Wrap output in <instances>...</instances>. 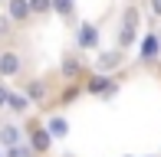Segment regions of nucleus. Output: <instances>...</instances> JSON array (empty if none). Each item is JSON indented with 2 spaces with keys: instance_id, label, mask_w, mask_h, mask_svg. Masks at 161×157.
<instances>
[{
  "instance_id": "nucleus-1",
  "label": "nucleus",
  "mask_w": 161,
  "mask_h": 157,
  "mask_svg": "<svg viewBox=\"0 0 161 157\" xmlns=\"http://www.w3.org/2000/svg\"><path fill=\"white\" fill-rule=\"evenodd\" d=\"M135 30H138V10H135V7H128L125 17H122V33H119V46H122V49L135 43Z\"/></svg>"
},
{
  "instance_id": "nucleus-2",
  "label": "nucleus",
  "mask_w": 161,
  "mask_h": 157,
  "mask_svg": "<svg viewBox=\"0 0 161 157\" xmlns=\"http://www.w3.org/2000/svg\"><path fill=\"white\" fill-rule=\"evenodd\" d=\"M76 43H79L82 49H96V46H99V30H96L92 23H82V26L76 30Z\"/></svg>"
},
{
  "instance_id": "nucleus-3",
  "label": "nucleus",
  "mask_w": 161,
  "mask_h": 157,
  "mask_svg": "<svg viewBox=\"0 0 161 157\" xmlns=\"http://www.w3.org/2000/svg\"><path fill=\"white\" fill-rule=\"evenodd\" d=\"M7 17H10L13 23L30 20V0H7Z\"/></svg>"
},
{
  "instance_id": "nucleus-4",
  "label": "nucleus",
  "mask_w": 161,
  "mask_h": 157,
  "mask_svg": "<svg viewBox=\"0 0 161 157\" xmlns=\"http://www.w3.org/2000/svg\"><path fill=\"white\" fill-rule=\"evenodd\" d=\"M20 72V56L17 53H0V78H10Z\"/></svg>"
},
{
  "instance_id": "nucleus-5",
  "label": "nucleus",
  "mask_w": 161,
  "mask_h": 157,
  "mask_svg": "<svg viewBox=\"0 0 161 157\" xmlns=\"http://www.w3.org/2000/svg\"><path fill=\"white\" fill-rule=\"evenodd\" d=\"M46 131H49V138L63 141L66 134H69V121H66V118H49L46 121Z\"/></svg>"
},
{
  "instance_id": "nucleus-6",
  "label": "nucleus",
  "mask_w": 161,
  "mask_h": 157,
  "mask_svg": "<svg viewBox=\"0 0 161 157\" xmlns=\"http://www.w3.org/2000/svg\"><path fill=\"white\" fill-rule=\"evenodd\" d=\"M89 92H96V95H115V82H108L105 75H96L89 82Z\"/></svg>"
},
{
  "instance_id": "nucleus-7",
  "label": "nucleus",
  "mask_w": 161,
  "mask_h": 157,
  "mask_svg": "<svg viewBox=\"0 0 161 157\" xmlns=\"http://www.w3.org/2000/svg\"><path fill=\"white\" fill-rule=\"evenodd\" d=\"M20 141H23V138H20V128L17 124H3V128H0V144H3V147L20 144Z\"/></svg>"
},
{
  "instance_id": "nucleus-8",
  "label": "nucleus",
  "mask_w": 161,
  "mask_h": 157,
  "mask_svg": "<svg viewBox=\"0 0 161 157\" xmlns=\"http://www.w3.org/2000/svg\"><path fill=\"white\" fill-rule=\"evenodd\" d=\"M49 141H53V138H49V131H46V128H40V131H33V138H30V147H33V151H49Z\"/></svg>"
},
{
  "instance_id": "nucleus-9",
  "label": "nucleus",
  "mask_w": 161,
  "mask_h": 157,
  "mask_svg": "<svg viewBox=\"0 0 161 157\" xmlns=\"http://www.w3.org/2000/svg\"><path fill=\"white\" fill-rule=\"evenodd\" d=\"M122 62V49H112V53H102L99 56V69L102 72H105V69H115Z\"/></svg>"
},
{
  "instance_id": "nucleus-10",
  "label": "nucleus",
  "mask_w": 161,
  "mask_h": 157,
  "mask_svg": "<svg viewBox=\"0 0 161 157\" xmlns=\"http://www.w3.org/2000/svg\"><path fill=\"white\" fill-rule=\"evenodd\" d=\"M158 49H161V39L158 36H145V43H142V59H155Z\"/></svg>"
},
{
  "instance_id": "nucleus-11",
  "label": "nucleus",
  "mask_w": 161,
  "mask_h": 157,
  "mask_svg": "<svg viewBox=\"0 0 161 157\" xmlns=\"http://www.w3.org/2000/svg\"><path fill=\"white\" fill-rule=\"evenodd\" d=\"M7 108L20 115V111H26V108H30V98H26V95H13V92H10V95H7Z\"/></svg>"
},
{
  "instance_id": "nucleus-12",
  "label": "nucleus",
  "mask_w": 161,
  "mask_h": 157,
  "mask_svg": "<svg viewBox=\"0 0 161 157\" xmlns=\"http://www.w3.org/2000/svg\"><path fill=\"white\" fill-rule=\"evenodd\" d=\"M30 154H33V147H30V144H23V141L7 147V157H30Z\"/></svg>"
},
{
  "instance_id": "nucleus-13",
  "label": "nucleus",
  "mask_w": 161,
  "mask_h": 157,
  "mask_svg": "<svg viewBox=\"0 0 161 157\" xmlns=\"http://www.w3.org/2000/svg\"><path fill=\"white\" fill-rule=\"evenodd\" d=\"M53 0H30V13H49Z\"/></svg>"
},
{
  "instance_id": "nucleus-14",
  "label": "nucleus",
  "mask_w": 161,
  "mask_h": 157,
  "mask_svg": "<svg viewBox=\"0 0 161 157\" xmlns=\"http://www.w3.org/2000/svg\"><path fill=\"white\" fill-rule=\"evenodd\" d=\"M53 10L59 13V17H69L72 13V0H53Z\"/></svg>"
},
{
  "instance_id": "nucleus-15",
  "label": "nucleus",
  "mask_w": 161,
  "mask_h": 157,
  "mask_svg": "<svg viewBox=\"0 0 161 157\" xmlns=\"http://www.w3.org/2000/svg\"><path fill=\"white\" fill-rule=\"evenodd\" d=\"M26 98H43V85H40V82L26 85Z\"/></svg>"
},
{
  "instance_id": "nucleus-16",
  "label": "nucleus",
  "mask_w": 161,
  "mask_h": 157,
  "mask_svg": "<svg viewBox=\"0 0 161 157\" xmlns=\"http://www.w3.org/2000/svg\"><path fill=\"white\" fill-rule=\"evenodd\" d=\"M10 23H13L10 17H0V36H3V33H10Z\"/></svg>"
},
{
  "instance_id": "nucleus-17",
  "label": "nucleus",
  "mask_w": 161,
  "mask_h": 157,
  "mask_svg": "<svg viewBox=\"0 0 161 157\" xmlns=\"http://www.w3.org/2000/svg\"><path fill=\"white\" fill-rule=\"evenodd\" d=\"M7 95H10V89H7V85L0 82V108H3V105H7Z\"/></svg>"
},
{
  "instance_id": "nucleus-18",
  "label": "nucleus",
  "mask_w": 161,
  "mask_h": 157,
  "mask_svg": "<svg viewBox=\"0 0 161 157\" xmlns=\"http://www.w3.org/2000/svg\"><path fill=\"white\" fill-rule=\"evenodd\" d=\"M151 13H155V17H161V0H151Z\"/></svg>"
},
{
  "instance_id": "nucleus-19",
  "label": "nucleus",
  "mask_w": 161,
  "mask_h": 157,
  "mask_svg": "<svg viewBox=\"0 0 161 157\" xmlns=\"http://www.w3.org/2000/svg\"><path fill=\"white\" fill-rule=\"evenodd\" d=\"M0 157H3V151H0Z\"/></svg>"
}]
</instances>
